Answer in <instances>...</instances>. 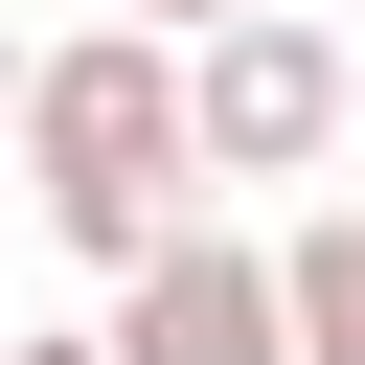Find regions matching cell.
I'll list each match as a JSON object with an SVG mask.
<instances>
[{"label":"cell","mask_w":365,"mask_h":365,"mask_svg":"<svg viewBox=\"0 0 365 365\" xmlns=\"http://www.w3.org/2000/svg\"><path fill=\"white\" fill-rule=\"evenodd\" d=\"M23 228L46 251H91V274H137L205 182H182V46H137V23H91V46H23Z\"/></svg>","instance_id":"6da1fadb"},{"label":"cell","mask_w":365,"mask_h":365,"mask_svg":"<svg viewBox=\"0 0 365 365\" xmlns=\"http://www.w3.org/2000/svg\"><path fill=\"white\" fill-rule=\"evenodd\" d=\"M319 160H342V23H297V0L205 23L182 46V182H319Z\"/></svg>","instance_id":"7a4b0ae2"},{"label":"cell","mask_w":365,"mask_h":365,"mask_svg":"<svg viewBox=\"0 0 365 365\" xmlns=\"http://www.w3.org/2000/svg\"><path fill=\"white\" fill-rule=\"evenodd\" d=\"M91 365H274V251L182 205V228L114 274V342H91Z\"/></svg>","instance_id":"3957f363"},{"label":"cell","mask_w":365,"mask_h":365,"mask_svg":"<svg viewBox=\"0 0 365 365\" xmlns=\"http://www.w3.org/2000/svg\"><path fill=\"white\" fill-rule=\"evenodd\" d=\"M274 365H365V182L274 251Z\"/></svg>","instance_id":"277c9868"},{"label":"cell","mask_w":365,"mask_h":365,"mask_svg":"<svg viewBox=\"0 0 365 365\" xmlns=\"http://www.w3.org/2000/svg\"><path fill=\"white\" fill-rule=\"evenodd\" d=\"M205 23H251V0H137V46H205Z\"/></svg>","instance_id":"5b68a950"},{"label":"cell","mask_w":365,"mask_h":365,"mask_svg":"<svg viewBox=\"0 0 365 365\" xmlns=\"http://www.w3.org/2000/svg\"><path fill=\"white\" fill-rule=\"evenodd\" d=\"M0 365H91V342H0Z\"/></svg>","instance_id":"8992f818"},{"label":"cell","mask_w":365,"mask_h":365,"mask_svg":"<svg viewBox=\"0 0 365 365\" xmlns=\"http://www.w3.org/2000/svg\"><path fill=\"white\" fill-rule=\"evenodd\" d=\"M0 114H23V46H0Z\"/></svg>","instance_id":"52a82bcc"}]
</instances>
